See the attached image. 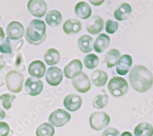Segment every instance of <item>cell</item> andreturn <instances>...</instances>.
<instances>
[{
	"mask_svg": "<svg viewBox=\"0 0 153 136\" xmlns=\"http://www.w3.org/2000/svg\"><path fill=\"white\" fill-rule=\"evenodd\" d=\"M129 81L135 91L139 93H145L153 85V75L145 66H135L129 74Z\"/></svg>",
	"mask_w": 153,
	"mask_h": 136,
	"instance_id": "6da1fadb",
	"label": "cell"
},
{
	"mask_svg": "<svg viewBox=\"0 0 153 136\" xmlns=\"http://www.w3.org/2000/svg\"><path fill=\"white\" fill-rule=\"evenodd\" d=\"M46 25L41 20H33L27 29L26 39L33 45H39L45 39Z\"/></svg>",
	"mask_w": 153,
	"mask_h": 136,
	"instance_id": "7a4b0ae2",
	"label": "cell"
},
{
	"mask_svg": "<svg viewBox=\"0 0 153 136\" xmlns=\"http://www.w3.org/2000/svg\"><path fill=\"white\" fill-rule=\"evenodd\" d=\"M129 86L126 79L120 77H114L108 84V89L110 94L115 97H120L126 94Z\"/></svg>",
	"mask_w": 153,
	"mask_h": 136,
	"instance_id": "3957f363",
	"label": "cell"
},
{
	"mask_svg": "<svg viewBox=\"0 0 153 136\" xmlns=\"http://www.w3.org/2000/svg\"><path fill=\"white\" fill-rule=\"evenodd\" d=\"M23 74L16 71H12L7 73L6 82L8 90L13 93H19L22 91L23 84Z\"/></svg>",
	"mask_w": 153,
	"mask_h": 136,
	"instance_id": "277c9868",
	"label": "cell"
},
{
	"mask_svg": "<svg viewBox=\"0 0 153 136\" xmlns=\"http://www.w3.org/2000/svg\"><path fill=\"white\" fill-rule=\"evenodd\" d=\"M90 127L95 131H100L107 127L110 122V116L104 112H96L89 119Z\"/></svg>",
	"mask_w": 153,
	"mask_h": 136,
	"instance_id": "5b68a950",
	"label": "cell"
},
{
	"mask_svg": "<svg viewBox=\"0 0 153 136\" xmlns=\"http://www.w3.org/2000/svg\"><path fill=\"white\" fill-rule=\"evenodd\" d=\"M71 115L67 111L59 109L53 112L49 116L48 121L56 126L62 127L71 120Z\"/></svg>",
	"mask_w": 153,
	"mask_h": 136,
	"instance_id": "8992f818",
	"label": "cell"
},
{
	"mask_svg": "<svg viewBox=\"0 0 153 136\" xmlns=\"http://www.w3.org/2000/svg\"><path fill=\"white\" fill-rule=\"evenodd\" d=\"M72 85L76 91L82 93H87L91 86L90 79L84 72L80 73L73 79Z\"/></svg>",
	"mask_w": 153,
	"mask_h": 136,
	"instance_id": "52a82bcc",
	"label": "cell"
},
{
	"mask_svg": "<svg viewBox=\"0 0 153 136\" xmlns=\"http://www.w3.org/2000/svg\"><path fill=\"white\" fill-rule=\"evenodd\" d=\"M25 86L27 93L32 96L39 95L42 92L44 87L42 82L36 77L27 79L25 82Z\"/></svg>",
	"mask_w": 153,
	"mask_h": 136,
	"instance_id": "ba28073f",
	"label": "cell"
},
{
	"mask_svg": "<svg viewBox=\"0 0 153 136\" xmlns=\"http://www.w3.org/2000/svg\"><path fill=\"white\" fill-rule=\"evenodd\" d=\"M83 69V65L82 61L78 59H75L66 66L64 69V73L66 78L70 79H74L77 77L80 73H82Z\"/></svg>",
	"mask_w": 153,
	"mask_h": 136,
	"instance_id": "9c48e42d",
	"label": "cell"
},
{
	"mask_svg": "<svg viewBox=\"0 0 153 136\" xmlns=\"http://www.w3.org/2000/svg\"><path fill=\"white\" fill-rule=\"evenodd\" d=\"M47 4L42 0H31L28 3V9L30 14L38 18L42 17L47 11Z\"/></svg>",
	"mask_w": 153,
	"mask_h": 136,
	"instance_id": "30bf717a",
	"label": "cell"
},
{
	"mask_svg": "<svg viewBox=\"0 0 153 136\" xmlns=\"http://www.w3.org/2000/svg\"><path fill=\"white\" fill-rule=\"evenodd\" d=\"M6 32L9 38L12 40L17 41L22 38L24 35L25 30L21 23L14 21L9 24Z\"/></svg>",
	"mask_w": 153,
	"mask_h": 136,
	"instance_id": "8fae6325",
	"label": "cell"
},
{
	"mask_svg": "<svg viewBox=\"0 0 153 136\" xmlns=\"http://www.w3.org/2000/svg\"><path fill=\"white\" fill-rule=\"evenodd\" d=\"M63 78V74L61 69L58 67L49 68L46 72L45 79L51 86H58L60 84Z\"/></svg>",
	"mask_w": 153,
	"mask_h": 136,
	"instance_id": "7c38bea8",
	"label": "cell"
},
{
	"mask_svg": "<svg viewBox=\"0 0 153 136\" xmlns=\"http://www.w3.org/2000/svg\"><path fill=\"white\" fill-rule=\"evenodd\" d=\"M104 28V20L99 16H94L86 22V29L91 34H97Z\"/></svg>",
	"mask_w": 153,
	"mask_h": 136,
	"instance_id": "4fadbf2b",
	"label": "cell"
},
{
	"mask_svg": "<svg viewBox=\"0 0 153 136\" xmlns=\"http://www.w3.org/2000/svg\"><path fill=\"white\" fill-rule=\"evenodd\" d=\"M64 106L70 112H75L78 110L82 105V99L80 96L71 94L68 95L64 100Z\"/></svg>",
	"mask_w": 153,
	"mask_h": 136,
	"instance_id": "5bb4252c",
	"label": "cell"
},
{
	"mask_svg": "<svg viewBox=\"0 0 153 136\" xmlns=\"http://www.w3.org/2000/svg\"><path fill=\"white\" fill-rule=\"evenodd\" d=\"M133 63V59L130 55H123L118 61L116 71L120 76H125L129 72Z\"/></svg>",
	"mask_w": 153,
	"mask_h": 136,
	"instance_id": "9a60e30c",
	"label": "cell"
},
{
	"mask_svg": "<svg viewBox=\"0 0 153 136\" xmlns=\"http://www.w3.org/2000/svg\"><path fill=\"white\" fill-rule=\"evenodd\" d=\"M45 65L40 60H36L29 65L28 72L30 75L36 78H41L45 72Z\"/></svg>",
	"mask_w": 153,
	"mask_h": 136,
	"instance_id": "2e32d148",
	"label": "cell"
},
{
	"mask_svg": "<svg viewBox=\"0 0 153 136\" xmlns=\"http://www.w3.org/2000/svg\"><path fill=\"white\" fill-rule=\"evenodd\" d=\"M75 13L76 16L81 19H88L90 17L92 9L87 3L81 1L76 4L75 7Z\"/></svg>",
	"mask_w": 153,
	"mask_h": 136,
	"instance_id": "e0dca14e",
	"label": "cell"
},
{
	"mask_svg": "<svg viewBox=\"0 0 153 136\" xmlns=\"http://www.w3.org/2000/svg\"><path fill=\"white\" fill-rule=\"evenodd\" d=\"M82 23L79 20L71 19L63 25V31L67 34H76L82 30Z\"/></svg>",
	"mask_w": 153,
	"mask_h": 136,
	"instance_id": "ac0fdd59",
	"label": "cell"
},
{
	"mask_svg": "<svg viewBox=\"0 0 153 136\" xmlns=\"http://www.w3.org/2000/svg\"><path fill=\"white\" fill-rule=\"evenodd\" d=\"M110 43V37L104 33L100 34L96 38L93 45V48L96 52L102 53L106 50Z\"/></svg>",
	"mask_w": 153,
	"mask_h": 136,
	"instance_id": "d6986e66",
	"label": "cell"
},
{
	"mask_svg": "<svg viewBox=\"0 0 153 136\" xmlns=\"http://www.w3.org/2000/svg\"><path fill=\"white\" fill-rule=\"evenodd\" d=\"M131 12V6L129 3H124L114 11V17L118 21H123L129 17Z\"/></svg>",
	"mask_w": 153,
	"mask_h": 136,
	"instance_id": "ffe728a7",
	"label": "cell"
},
{
	"mask_svg": "<svg viewBox=\"0 0 153 136\" xmlns=\"http://www.w3.org/2000/svg\"><path fill=\"white\" fill-rule=\"evenodd\" d=\"M78 46L82 52L90 53L93 48V39L88 35L82 36L78 41Z\"/></svg>",
	"mask_w": 153,
	"mask_h": 136,
	"instance_id": "44dd1931",
	"label": "cell"
},
{
	"mask_svg": "<svg viewBox=\"0 0 153 136\" xmlns=\"http://www.w3.org/2000/svg\"><path fill=\"white\" fill-rule=\"evenodd\" d=\"M134 134L135 136H153V126L148 123H141L135 128Z\"/></svg>",
	"mask_w": 153,
	"mask_h": 136,
	"instance_id": "7402d4cb",
	"label": "cell"
},
{
	"mask_svg": "<svg viewBox=\"0 0 153 136\" xmlns=\"http://www.w3.org/2000/svg\"><path fill=\"white\" fill-rule=\"evenodd\" d=\"M62 16L61 12L57 10H52L48 12L45 20L50 27H56L61 23Z\"/></svg>",
	"mask_w": 153,
	"mask_h": 136,
	"instance_id": "603a6c76",
	"label": "cell"
},
{
	"mask_svg": "<svg viewBox=\"0 0 153 136\" xmlns=\"http://www.w3.org/2000/svg\"><path fill=\"white\" fill-rule=\"evenodd\" d=\"M91 80L96 86H103L108 80L107 73L102 70H96L91 74Z\"/></svg>",
	"mask_w": 153,
	"mask_h": 136,
	"instance_id": "cb8c5ba5",
	"label": "cell"
},
{
	"mask_svg": "<svg viewBox=\"0 0 153 136\" xmlns=\"http://www.w3.org/2000/svg\"><path fill=\"white\" fill-rule=\"evenodd\" d=\"M120 57V52L116 48L110 50L105 56V62L107 66L109 68H113L117 65L118 59Z\"/></svg>",
	"mask_w": 153,
	"mask_h": 136,
	"instance_id": "d4e9b609",
	"label": "cell"
},
{
	"mask_svg": "<svg viewBox=\"0 0 153 136\" xmlns=\"http://www.w3.org/2000/svg\"><path fill=\"white\" fill-rule=\"evenodd\" d=\"M44 59L49 66L56 65L60 59L59 53L55 48H50L44 55Z\"/></svg>",
	"mask_w": 153,
	"mask_h": 136,
	"instance_id": "484cf974",
	"label": "cell"
},
{
	"mask_svg": "<svg viewBox=\"0 0 153 136\" xmlns=\"http://www.w3.org/2000/svg\"><path fill=\"white\" fill-rule=\"evenodd\" d=\"M54 127L48 123H44L36 129V136H53L55 134Z\"/></svg>",
	"mask_w": 153,
	"mask_h": 136,
	"instance_id": "4316f807",
	"label": "cell"
},
{
	"mask_svg": "<svg viewBox=\"0 0 153 136\" xmlns=\"http://www.w3.org/2000/svg\"><path fill=\"white\" fill-rule=\"evenodd\" d=\"M108 103V96L107 94L97 95L93 101V107L97 109L105 107Z\"/></svg>",
	"mask_w": 153,
	"mask_h": 136,
	"instance_id": "83f0119b",
	"label": "cell"
},
{
	"mask_svg": "<svg viewBox=\"0 0 153 136\" xmlns=\"http://www.w3.org/2000/svg\"><path fill=\"white\" fill-rule=\"evenodd\" d=\"M99 57L93 54H88L84 58V65L88 69H93L96 68L99 64Z\"/></svg>",
	"mask_w": 153,
	"mask_h": 136,
	"instance_id": "f1b7e54d",
	"label": "cell"
},
{
	"mask_svg": "<svg viewBox=\"0 0 153 136\" xmlns=\"http://www.w3.org/2000/svg\"><path fill=\"white\" fill-rule=\"evenodd\" d=\"M16 99V96L10 94H4L0 96V100L3 102V106L6 110H9L11 108L12 103Z\"/></svg>",
	"mask_w": 153,
	"mask_h": 136,
	"instance_id": "f546056e",
	"label": "cell"
},
{
	"mask_svg": "<svg viewBox=\"0 0 153 136\" xmlns=\"http://www.w3.org/2000/svg\"><path fill=\"white\" fill-rule=\"evenodd\" d=\"M119 25L118 22L108 20L105 23V30L108 34H114L118 30Z\"/></svg>",
	"mask_w": 153,
	"mask_h": 136,
	"instance_id": "4dcf8cb0",
	"label": "cell"
},
{
	"mask_svg": "<svg viewBox=\"0 0 153 136\" xmlns=\"http://www.w3.org/2000/svg\"><path fill=\"white\" fill-rule=\"evenodd\" d=\"M9 38H6L4 42H3L1 45H0V52L3 54H12V49L10 47Z\"/></svg>",
	"mask_w": 153,
	"mask_h": 136,
	"instance_id": "1f68e13d",
	"label": "cell"
},
{
	"mask_svg": "<svg viewBox=\"0 0 153 136\" xmlns=\"http://www.w3.org/2000/svg\"><path fill=\"white\" fill-rule=\"evenodd\" d=\"M10 131V128L7 123L0 122V136H7Z\"/></svg>",
	"mask_w": 153,
	"mask_h": 136,
	"instance_id": "d6a6232c",
	"label": "cell"
},
{
	"mask_svg": "<svg viewBox=\"0 0 153 136\" xmlns=\"http://www.w3.org/2000/svg\"><path fill=\"white\" fill-rule=\"evenodd\" d=\"M120 131L116 128H109L104 131L102 136H120Z\"/></svg>",
	"mask_w": 153,
	"mask_h": 136,
	"instance_id": "836d02e7",
	"label": "cell"
},
{
	"mask_svg": "<svg viewBox=\"0 0 153 136\" xmlns=\"http://www.w3.org/2000/svg\"><path fill=\"white\" fill-rule=\"evenodd\" d=\"M5 61L4 60L3 56L2 55H0V70L2 69L5 66Z\"/></svg>",
	"mask_w": 153,
	"mask_h": 136,
	"instance_id": "e575fe53",
	"label": "cell"
},
{
	"mask_svg": "<svg viewBox=\"0 0 153 136\" xmlns=\"http://www.w3.org/2000/svg\"><path fill=\"white\" fill-rule=\"evenodd\" d=\"M90 2L91 3H92V4L97 6L101 5L104 2V0H101V1H90Z\"/></svg>",
	"mask_w": 153,
	"mask_h": 136,
	"instance_id": "d590c367",
	"label": "cell"
},
{
	"mask_svg": "<svg viewBox=\"0 0 153 136\" xmlns=\"http://www.w3.org/2000/svg\"><path fill=\"white\" fill-rule=\"evenodd\" d=\"M6 117V113L1 107H0V120L4 119Z\"/></svg>",
	"mask_w": 153,
	"mask_h": 136,
	"instance_id": "8d00e7d4",
	"label": "cell"
},
{
	"mask_svg": "<svg viewBox=\"0 0 153 136\" xmlns=\"http://www.w3.org/2000/svg\"><path fill=\"white\" fill-rule=\"evenodd\" d=\"M5 37L4 31L1 27H0V41H2Z\"/></svg>",
	"mask_w": 153,
	"mask_h": 136,
	"instance_id": "74e56055",
	"label": "cell"
},
{
	"mask_svg": "<svg viewBox=\"0 0 153 136\" xmlns=\"http://www.w3.org/2000/svg\"><path fill=\"white\" fill-rule=\"evenodd\" d=\"M121 136H133L132 134L130 132H128V131H126V132H124Z\"/></svg>",
	"mask_w": 153,
	"mask_h": 136,
	"instance_id": "f35d334b",
	"label": "cell"
},
{
	"mask_svg": "<svg viewBox=\"0 0 153 136\" xmlns=\"http://www.w3.org/2000/svg\"><path fill=\"white\" fill-rule=\"evenodd\" d=\"M0 20H1V17H0Z\"/></svg>",
	"mask_w": 153,
	"mask_h": 136,
	"instance_id": "ab89813d",
	"label": "cell"
}]
</instances>
